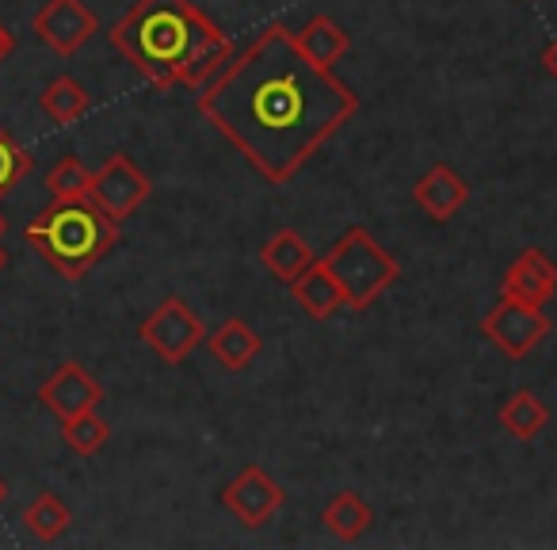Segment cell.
<instances>
[{
  "label": "cell",
  "instance_id": "1",
  "mask_svg": "<svg viewBox=\"0 0 557 550\" xmlns=\"http://www.w3.org/2000/svg\"><path fill=\"white\" fill-rule=\"evenodd\" d=\"M199 111L268 184H287L348 126L359 96L310 62L287 24H268L202 85Z\"/></svg>",
  "mask_w": 557,
  "mask_h": 550
},
{
  "label": "cell",
  "instance_id": "2",
  "mask_svg": "<svg viewBox=\"0 0 557 550\" xmlns=\"http://www.w3.org/2000/svg\"><path fill=\"white\" fill-rule=\"evenodd\" d=\"M111 47L153 88H202L233 58V42L191 0H134Z\"/></svg>",
  "mask_w": 557,
  "mask_h": 550
},
{
  "label": "cell",
  "instance_id": "3",
  "mask_svg": "<svg viewBox=\"0 0 557 550\" xmlns=\"http://www.w3.org/2000/svg\"><path fill=\"white\" fill-rule=\"evenodd\" d=\"M24 241L62 280H81L119 245V222H111L92 199H54L24 230Z\"/></svg>",
  "mask_w": 557,
  "mask_h": 550
},
{
  "label": "cell",
  "instance_id": "4",
  "mask_svg": "<svg viewBox=\"0 0 557 550\" xmlns=\"http://www.w3.org/2000/svg\"><path fill=\"white\" fill-rule=\"evenodd\" d=\"M321 260L329 264L333 280L341 283L348 310H367L371 303H379V295H386L401 276V264L363 225H351Z\"/></svg>",
  "mask_w": 557,
  "mask_h": 550
},
{
  "label": "cell",
  "instance_id": "5",
  "mask_svg": "<svg viewBox=\"0 0 557 550\" xmlns=\"http://www.w3.org/2000/svg\"><path fill=\"white\" fill-rule=\"evenodd\" d=\"M138 337L146 341V349L153 352L157 359H164L169 367L184 364L202 341H207V329H202V318L184 303L180 295H169L146 321L138 326Z\"/></svg>",
  "mask_w": 557,
  "mask_h": 550
},
{
  "label": "cell",
  "instance_id": "6",
  "mask_svg": "<svg viewBox=\"0 0 557 550\" xmlns=\"http://www.w3.org/2000/svg\"><path fill=\"white\" fill-rule=\"evenodd\" d=\"M481 333L488 337V344H493L500 356L523 359L549 337V318L542 314V306L500 295V303H496L493 310L485 314V321H481Z\"/></svg>",
  "mask_w": 557,
  "mask_h": 550
},
{
  "label": "cell",
  "instance_id": "7",
  "mask_svg": "<svg viewBox=\"0 0 557 550\" xmlns=\"http://www.w3.org/2000/svg\"><path fill=\"white\" fill-rule=\"evenodd\" d=\"M149 192H153V184H149L146 172L134 164V157L115 154V157H108V164H103L100 172H92L88 199H92L111 222H123V218H131L134 210L149 199Z\"/></svg>",
  "mask_w": 557,
  "mask_h": 550
},
{
  "label": "cell",
  "instance_id": "8",
  "mask_svg": "<svg viewBox=\"0 0 557 550\" xmlns=\"http://www.w3.org/2000/svg\"><path fill=\"white\" fill-rule=\"evenodd\" d=\"M32 27L54 54L73 58L96 32H100V20H96V12L88 9L85 0H47V4L35 12Z\"/></svg>",
  "mask_w": 557,
  "mask_h": 550
},
{
  "label": "cell",
  "instance_id": "9",
  "mask_svg": "<svg viewBox=\"0 0 557 550\" xmlns=\"http://www.w3.org/2000/svg\"><path fill=\"white\" fill-rule=\"evenodd\" d=\"M283 501H287L283 486H278V481L256 463H248L245 470H240L237 478L222 489V504L240 520V524L252 527V531L268 524V520L283 509Z\"/></svg>",
  "mask_w": 557,
  "mask_h": 550
},
{
  "label": "cell",
  "instance_id": "10",
  "mask_svg": "<svg viewBox=\"0 0 557 550\" xmlns=\"http://www.w3.org/2000/svg\"><path fill=\"white\" fill-rule=\"evenodd\" d=\"M39 402L54 413L58 420H70L77 413H88L103 402V387L85 371L81 364H62L47 382L39 387Z\"/></svg>",
  "mask_w": 557,
  "mask_h": 550
},
{
  "label": "cell",
  "instance_id": "11",
  "mask_svg": "<svg viewBox=\"0 0 557 550\" xmlns=\"http://www.w3.org/2000/svg\"><path fill=\"white\" fill-rule=\"evenodd\" d=\"M557 291V264L546 256V248H523L504 271V291L500 295L523 298L531 306H546Z\"/></svg>",
  "mask_w": 557,
  "mask_h": 550
},
{
  "label": "cell",
  "instance_id": "12",
  "mask_svg": "<svg viewBox=\"0 0 557 550\" xmlns=\"http://www.w3.org/2000/svg\"><path fill=\"white\" fill-rule=\"evenodd\" d=\"M412 199H417V207L424 210L432 222H450V218L466 207V199H470V184H466L450 164H432V169L417 180V187H412Z\"/></svg>",
  "mask_w": 557,
  "mask_h": 550
},
{
  "label": "cell",
  "instance_id": "13",
  "mask_svg": "<svg viewBox=\"0 0 557 550\" xmlns=\"http://www.w3.org/2000/svg\"><path fill=\"white\" fill-rule=\"evenodd\" d=\"M287 288H290V295H295V303L302 306L313 321H329L333 314H341L344 306H348L344 303L341 283L333 280V271H329L325 260H313L310 268H302Z\"/></svg>",
  "mask_w": 557,
  "mask_h": 550
},
{
  "label": "cell",
  "instance_id": "14",
  "mask_svg": "<svg viewBox=\"0 0 557 550\" xmlns=\"http://www.w3.org/2000/svg\"><path fill=\"white\" fill-rule=\"evenodd\" d=\"M260 260H263V268H268L278 283H290L298 271L310 268L318 256H313L310 241H306L302 233L295 230V225H283V230H275L268 241H263Z\"/></svg>",
  "mask_w": 557,
  "mask_h": 550
},
{
  "label": "cell",
  "instance_id": "15",
  "mask_svg": "<svg viewBox=\"0 0 557 550\" xmlns=\"http://www.w3.org/2000/svg\"><path fill=\"white\" fill-rule=\"evenodd\" d=\"M202 344H207L210 356H214L225 371H245V367L252 364V359L260 356V349H263L260 333H252V329H248L240 318L222 321V326H218Z\"/></svg>",
  "mask_w": 557,
  "mask_h": 550
},
{
  "label": "cell",
  "instance_id": "16",
  "mask_svg": "<svg viewBox=\"0 0 557 550\" xmlns=\"http://www.w3.org/2000/svg\"><path fill=\"white\" fill-rule=\"evenodd\" d=\"M321 524H325V531L333 535V539L356 542L371 531L374 509L356 493V489H341V493L325 504V512H321Z\"/></svg>",
  "mask_w": 557,
  "mask_h": 550
},
{
  "label": "cell",
  "instance_id": "17",
  "mask_svg": "<svg viewBox=\"0 0 557 550\" xmlns=\"http://www.w3.org/2000/svg\"><path fill=\"white\" fill-rule=\"evenodd\" d=\"M295 42L302 47V54L310 58V62L325 65V70H333V65L351 50V35L344 32V27L336 24L333 16L306 20L302 32H295Z\"/></svg>",
  "mask_w": 557,
  "mask_h": 550
},
{
  "label": "cell",
  "instance_id": "18",
  "mask_svg": "<svg viewBox=\"0 0 557 550\" xmlns=\"http://www.w3.org/2000/svg\"><path fill=\"white\" fill-rule=\"evenodd\" d=\"M39 108H42V115H47L50 123L70 126V123H77V119L88 115V108H92V96H88V88L81 85L77 77H54L47 88H42Z\"/></svg>",
  "mask_w": 557,
  "mask_h": 550
},
{
  "label": "cell",
  "instance_id": "19",
  "mask_svg": "<svg viewBox=\"0 0 557 550\" xmlns=\"http://www.w3.org/2000/svg\"><path fill=\"white\" fill-rule=\"evenodd\" d=\"M500 428L508 436H516V440H534V436L542 432V428L549 425V410L546 402H542L539 394H531V390H516V394L508 398V402L500 405Z\"/></svg>",
  "mask_w": 557,
  "mask_h": 550
},
{
  "label": "cell",
  "instance_id": "20",
  "mask_svg": "<svg viewBox=\"0 0 557 550\" xmlns=\"http://www.w3.org/2000/svg\"><path fill=\"white\" fill-rule=\"evenodd\" d=\"M24 524H27V531H32L35 539L54 542V539H62V535L70 531L73 512H70V504H65L58 493H39L32 504H27Z\"/></svg>",
  "mask_w": 557,
  "mask_h": 550
},
{
  "label": "cell",
  "instance_id": "21",
  "mask_svg": "<svg viewBox=\"0 0 557 550\" xmlns=\"http://www.w3.org/2000/svg\"><path fill=\"white\" fill-rule=\"evenodd\" d=\"M62 440L70 443V451H77V455L88 459V455H96V451H100L103 443L111 440V425L96 410L77 413V417L62 420Z\"/></svg>",
  "mask_w": 557,
  "mask_h": 550
},
{
  "label": "cell",
  "instance_id": "22",
  "mask_svg": "<svg viewBox=\"0 0 557 550\" xmlns=\"http://www.w3.org/2000/svg\"><path fill=\"white\" fill-rule=\"evenodd\" d=\"M88 187H92V172H88L85 161L73 157V154H65L62 161L47 172V192L54 195L58 203L88 199Z\"/></svg>",
  "mask_w": 557,
  "mask_h": 550
},
{
  "label": "cell",
  "instance_id": "23",
  "mask_svg": "<svg viewBox=\"0 0 557 550\" xmlns=\"http://www.w3.org/2000/svg\"><path fill=\"white\" fill-rule=\"evenodd\" d=\"M32 154L20 146L9 134V126H0V195H9L12 187H20V180L32 172Z\"/></svg>",
  "mask_w": 557,
  "mask_h": 550
},
{
  "label": "cell",
  "instance_id": "24",
  "mask_svg": "<svg viewBox=\"0 0 557 550\" xmlns=\"http://www.w3.org/2000/svg\"><path fill=\"white\" fill-rule=\"evenodd\" d=\"M12 50H16V35H12L9 27L0 24V65L9 62V54H12Z\"/></svg>",
  "mask_w": 557,
  "mask_h": 550
},
{
  "label": "cell",
  "instance_id": "25",
  "mask_svg": "<svg viewBox=\"0 0 557 550\" xmlns=\"http://www.w3.org/2000/svg\"><path fill=\"white\" fill-rule=\"evenodd\" d=\"M542 65H546V73L557 81V39H549V47L542 50Z\"/></svg>",
  "mask_w": 557,
  "mask_h": 550
},
{
  "label": "cell",
  "instance_id": "26",
  "mask_svg": "<svg viewBox=\"0 0 557 550\" xmlns=\"http://www.w3.org/2000/svg\"><path fill=\"white\" fill-rule=\"evenodd\" d=\"M4 268H9V248L0 245V271H4Z\"/></svg>",
  "mask_w": 557,
  "mask_h": 550
},
{
  "label": "cell",
  "instance_id": "27",
  "mask_svg": "<svg viewBox=\"0 0 557 550\" xmlns=\"http://www.w3.org/2000/svg\"><path fill=\"white\" fill-rule=\"evenodd\" d=\"M4 501H9V481L0 478V504H4Z\"/></svg>",
  "mask_w": 557,
  "mask_h": 550
},
{
  "label": "cell",
  "instance_id": "28",
  "mask_svg": "<svg viewBox=\"0 0 557 550\" xmlns=\"http://www.w3.org/2000/svg\"><path fill=\"white\" fill-rule=\"evenodd\" d=\"M4 230H9V218H4V215H0V233H4Z\"/></svg>",
  "mask_w": 557,
  "mask_h": 550
}]
</instances>
